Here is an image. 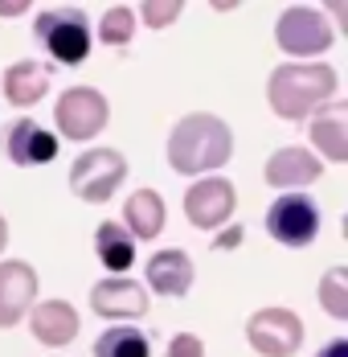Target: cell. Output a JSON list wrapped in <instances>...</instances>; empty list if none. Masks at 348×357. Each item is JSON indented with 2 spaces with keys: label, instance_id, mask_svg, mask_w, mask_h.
<instances>
[{
  "label": "cell",
  "instance_id": "cell-15",
  "mask_svg": "<svg viewBox=\"0 0 348 357\" xmlns=\"http://www.w3.org/2000/svg\"><path fill=\"white\" fill-rule=\"evenodd\" d=\"M148 284L156 296H168L180 300L189 287H193V259L184 250H160L148 259Z\"/></svg>",
  "mask_w": 348,
  "mask_h": 357
},
{
  "label": "cell",
  "instance_id": "cell-2",
  "mask_svg": "<svg viewBox=\"0 0 348 357\" xmlns=\"http://www.w3.org/2000/svg\"><path fill=\"white\" fill-rule=\"evenodd\" d=\"M336 86H340V78L324 62H287V66L271 70L267 99H271V111L278 119H303L315 107L332 103Z\"/></svg>",
  "mask_w": 348,
  "mask_h": 357
},
{
  "label": "cell",
  "instance_id": "cell-8",
  "mask_svg": "<svg viewBox=\"0 0 348 357\" xmlns=\"http://www.w3.org/2000/svg\"><path fill=\"white\" fill-rule=\"evenodd\" d=\"M267 234L283 247H308L319 234V206L303 193H283L267 210Z\"/></svg>",
  "mask_w": 348,
  "mask_h": 357
},
{
  "label": "cell",
  "instance_id": "cell-16",
  "mask_svg": "<svg viewBox=\"0 0 348 357\" xmlns=\"http://www.w3.org/2000/svg\"><path fill=\"white\" fill-rule=\"evenodd\" d=\"M49 74L54 70L45 62H29V58L13 62L4 70V99L13 107H33V103H41L45 91H49Z\"/></svg>",
  "mask_w": 348,
  "mask_h": 357
},
{
  "label": "cell",
  "instance_id": "cell-21",
  "mask_svg": "<svg viewBox=\"0 0 348 357\" xmlns=\"http://www.w3.org/2000/svg\"><path fill=\"white\" fill-rule=\"evenodd\" d=\"M319 304H324L336 321H348V271L345 267H332V271L319 280Z\"/></svg>",
  "mask_w": 348,
  "mask_h": 357
},
{
  "label": "cell",
  "instance_id": "cell-5",
  "mask_svg": "<svg viewBox=\"0 0 348 357\" xmlns=\"http://www.w3.org/2000/svg\"><path fill=\"white\" fill-rule=\"evenodd\" d=\"M275 41L278 50L295 54V58H315L324 50H332V25L324 21V13H315L308 4H295V8H283V17L275 21Z\"/></svg>",
  "mask_w": 348,
  "mask_h": 357
},
{
  "label": "cell",
  "instance_id": "cell-11",
  "mask_svg": "<svg viewBox=\"0 0 348 357\" xmlns=\"http://www.w3.org/2000/svg\"><path fill=\"white\" fill-rule=\"evenodd\" d=\"M90 308L106 317V321H136L148 312V291L136 284V280H103V284L90 287Z\"/></svg>",
  "mask_w": 348,
  "mask_h": 357
},
{
  "label": "cell",
  "instance_id": "cell-6",
  "mask_svg": "<svg viewBox=\"0 0 348 357\" xmlns=\"http://www.w3.org/2000/svg\"><path fill=\"white\" fill-rule=\"evenodd\" d=\"M106 99L95 86H70L58 95L54 103V119H58V132L66 140H95L106 128Z\"/></svg>",
  "mask_w": 348,
  "mask_h": 357
},
{
  "label": "cell",
  "instance_id": "cell-20",
  "mask_svg": "<svg viewBox=\"0 0 348 357\" xmlns=\"http://www.w3.org/2000/svg\"><path fill=\"white\" fill-rule=\"evenodd\" d=\"M95 357H152V345H148V337L139 328L115 324L95 341Z\"/></svg>",
  "mask_w": 348,
  "mask_h": 357
},
{
  "label": "cell",
  "instance_id": "cell-9",
  "mask_svg": "<svg viewBox=\"0 0 348 357\" xmlns=\"http://www.w3.org/2000/svg\"><path fill=\"white\" fill-rule=\"evenodd\" d=\"M234 206H238V193L226 177H201L184 193V218L197 230H217L221 222H230Z\"/></svg>",
  "mask_w": 348,
  "mask_h": 357
},
{
  "label": "cell",
  "instance_id": "cell-1",
  "mask_svg": "<svg viewBox=\"0 0 348 357\" xmlns=\"http://www.w3.org/2000/svg\"><path fill=\"white\" fill-rule=\"evenodd\" d=\"M230 156H234V132H230V123L217 119V115H205V111L184 115L173 128V136H168V165H173L176 173H184V177L213 173Z\"/></svg>",
  "mask_w": 348,
  "mask_h": 357
},
{
  "label": "cell",
  "instance_id": "cell-18",
  "mask_svg": "<svg viewBox=\"0 0 348 357\" xmlns=\"http://www.w3.org/2000/svg\"><path fill=\"white\" fill-rule=\"evenodd\" d=\"M123 230L132 234V238H156L160 230H164V197L156 193V189H136L132 197H127V206H123Z\"/></svg>",
  "mask_w": 348,
  "mask_h": 357
},
{
  "label": "cell",
  "instance_id": "cell-12",
  "mask_svg": "<svg viewBox=\"0 0 348 357\" xmlns=\"http://www.w3.org/2000/svg\"><path fill=\"white\" fill-rule=\"evenodd\" d=\"M8 160L13 165H21V169H41V165H49L54 156H58V140H54V132H45L37 119H17L13 128H8Z\"/></svg>",
  "mask_w": 348,
  "mask_h": 357
},
{
  "label": "cell",
  "instance_id": "cell-14",
  "mask_svg": "<svg viewBox=\"0 0 348 357\" xmlns=\"http://www.w3.org/2000/svg\"><path fill=\"white\" fill-rule=\"evenodd\" d=\"M29 328H33V337L41 345L62 349L78 337V312L70 308V300H45V304H33Z\"/></svg>",
  "mask_w": 348,
  "mask_h": 357
},
{
  "label": "cell",
  "instance_id": "cell-28",
  "mask_svg": "<svg viewBox=\"0 0 348 357\" xmlns=\"http://www.w3.org/2000/svg\"><path fill=\"white\" fill-rule=\"evenodd\" d=\"M4 243H8V226H4V218H0V250H4Z\"/></svg>",
  "mask_w": 348,
  "mask_h": 357
},
{
  "label": "cell",
  "instance_id": "cell-27",
  "mask_svg": "<svg viewBox=\"0 0 348 357\" xmlns=\"http://www.w3.org/2000/svg\"><path fill=\"white\" fill-rule=\"evenodd\" d=\"M319 357H348V341H332V345H324Z\"/></svg>",
  "mask_w": 348,
  "mask_h": 357
},
{
  "label": "cell",
  "instance_id": "cell-19",
  "mask_svg": "<svg viewBox=\"0 0 348 357\" xmlns=\"http://www.w3.org/2000/svg\"><path fill=\"white\" fill-rule=\"evenodd\" d=\"M95 255L106 271H127L136 263V238L119 222H99L95 230Z\"/></svg>",
  "mask_w": 348,
  "mask_h": 357
},
{
  "label": "cell",
  "instance_id": "cell-22",
  "mask_svg": "<svg viewBox=\"0 0 348 357\" xmlns=\"http://www.w3.org/2000/svg\"><path fill=\"white\" fill-rule=\"evenodd\" d=\"M132 33H136V13L127 4H111L103 13V21H99V37L106 45H127Z\"/></svg>",
  "mask_w": 348,
  "mask_h": 357
},
{
  "label": "cell",
  "instance_id": "cell-7",
  "mask_svg": "<svg viewBox=\"0 0 348 357\" xmlns=\"http://www.w3.org/2000/svg\"><path fill=\"white\" fill-rule=\"evenodd\" d=\"M246 341L262 357H291L303 345V321L291 308H258L246 321Z\"/></svg>",
  "mask_w": 348,
  "mask_h": 357
},
{
  "label": "cell",
  "instance_id": "cell-13",
  "mask_svg": "<svg viewBox=\"0 0 348 357\" xmlns=\"http://www.w3.org/2000/svg\"><path fill=\"white\" fill-rule=\"evenodd\" d=\"M319 173H324V165L312 148H278L267 160V185H275V189L312 185V181H319Z\"/></svg>",
  "mask_w": 348,
  "mask_h": 357
},
{
  "label": "cell",
  "instance_id": "cell-10",
  "mask_svg": "<svg viewBox=\"0 0 348 357\" xmlns=\"http://www.w3.org/2000/svg\"><path fill=\"white\" fill-rule=\"evenodd\" d=\"M37 304V271L21 259L0 263V328H13Z\"/></svg>",
  "mask_w": 348,
  "mask_h": 357
},
{
  "label": "cell",
  "instance_id": "cell-24",
  "mask_svg": "<svg viewBox=\"0 0 348 357\" xmlns=\"http://www.w3.org/2000/svg\"><path fill=\"white\" fill-rule=\"evenodd\" d=\"M168 357H205V341L197 333H180L168 345Z\"/></svg>",
  "mask_w": 348,
  "mask_h": 357
},
{
  "label": "cell",
  "instance_id": "cell-4",
  "mask_svg": "<svg viewBox=\"0 0 348 357\" xmlns=\"http://www.w3.org/2000/svg\"><path fill=\"white\" fill-rule=\"evenodd\" d=\"M123 177H127V160H123V152H115V148H86V152L70 165V189H74L82 202H90V206L111 202Z\"/></svg>",
  "mask_w": 348,
  "mask_h": 357
},
{
  "label": "cell",
  "instance_id": "cell-26",
  "mask_svg": "<svg viewBox=\"0 0 348 357\" xmlns=\"http://www.w3.org/2000/svg\"><path fill=\"white\" fill-rule=\"evenodd\" d=\"M25 8H33L29 0H0V17H21Z\"/></svg>",
  "mask_w": 348,
  "mask_h": 357
},
{
  "label": "cell",
  "instance_id": "cell-25",
  "mask_svg": "<svg viewBox=\"0 0 348 357\" xmlns=\"http://www.w3.org/2000/svg\"><path fill=\"white\" fill-rule=\"evenodd\" d=\"M238 243H242V230H238V226H230V230H226L221 238H213V250H217V247L230 250V247H238Z\"/></svg>",
  "mask_w": 348,
  "mask_h": 357
},
{
  "label": "cell",
  "instance_id": "cell-23",
  "mask_svg": "<svg viewBox=\"0 0 348 357\" xmlns=\"http://www.w3.org/2000/svg\"><path fill=\"white\" fill-rule=\"evenodd\" d=\"M139 8H143V21H148L152 29H164V25H173L176 17H180L184 0H143Z\"/></svg>",
  "mask_w": 348,
  "mask_h": 357
},
{
  "label": "cell",
  "instance_id": "cell-3",
  "mask_svg": "<svg viewBox=\"0 0 348 357\" xmlns=\"http://www.w3.org/2000/svg\"><path fill=\"white\" fill-rule=\"evenodd\" d=\"M33 33L37 41L45 45V54L54 58V62H62V66H78V62H86V54H90V21H86V13L82 8H45L41 17L33 21Z\"/></svg>",
  "mask_w": 348,
  "mask_h": 357
},
{
  "label": "cell",
  "instance_id": "cell-17",
  "mask_svg": "<svg viewBox=\"0 0 348 357\" xmlns=\"http://www.w3.org/2000/svg\"><path fill=\"white\" fill-rule=\"evenodd\" d=\"M312 144L324 152V160H348V107L324 103L312 119Z\"/></svg>",
  "mask_w": 348,
  "mask_h": 357
}]
</instances>
